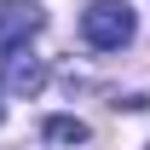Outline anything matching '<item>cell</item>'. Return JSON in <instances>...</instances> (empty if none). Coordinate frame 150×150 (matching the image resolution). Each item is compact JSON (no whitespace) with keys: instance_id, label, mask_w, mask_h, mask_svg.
Masks as SVG:
<instances>
[{"instance_id":"7a4b0ae2","label":"cell","mask_w":150,"mask_h":150,"mask_svg":"<svg viewBox=\"0 0 150 150\" xmlns=\"http://www.w3.org/2000/svg\"><path fill=\"white\" fill-rule=\"evenodd\" d=\"M40 23H46V12L35 0H0V46L6 52L29 46V35H40Z\"/></svg>"},{"instance_id":"6da1fadb","label":"cell","mask_w":150,"mask_h":150,"mask_svg":"<svg viewBox=\"0 0 150 150\" xmlns=\"http://www.w3.org/2000/svg\"><path fill=\"white\" fill-rule=\"evenodd\" d=\"M133 6L127 0H93L87 12H81V35H87V46H98V52H121L133 40Z\"/></svg>"},{"instance_id":"277c9868","label":"cell","mask_w":150,"mask_h":150,"mask_svg":"<svg viewBox=\"0 0 150 150\" xmlns=\"http://www.w3.org/2000/svg\"><path fill=\"white\" fill-rule=\"evenodd\" d=\"M93 133H87V121H75V115H52L46 121V144H64V150H75V144H87Z\"/></svg>"},{"instance_id":"5b68a950","label":"cell","mask_w":150,"mask_h":150,"mask_svg":"<svg viewBox=\"0 0 150 150\" xmlns=\"http://www.w3.org/2000/svg\"><path fill=\"white\" fill-rule=\"evenodd\" d=\"M0 121H6V104H0Z\"/></svg>"},{"instance_id":"3957f363","label":"cell","mask_w":150,"mask_h":150,"mask_svg":"<svg viewBox=\"0 0 150 150\" xmlns=\"http://www.w3.org/2000/svg\"><path fill=\"white\" fill-rule=\"evenodd\" d=\"M46 87V64H40L29 46H18V52H6V93H18V98H29V93H40Z\"/></svg>"}]
</instances>
